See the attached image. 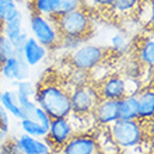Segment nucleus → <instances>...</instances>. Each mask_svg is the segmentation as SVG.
<instances>
[{"label":"nucleus","mask_w":154,"mask_h":154,"mask_svg":"<svg viewBox=\"0 0 154 154\" xmlns=\"http://www.w3.org/2000/svg\"><path fill=\"white\" fill-rule=\"evenodd\" d=\"M34 101L52 118H69L72 115L70 85L59 81L42 80L34 94Z\"/></svg>","instance_id":"f257e3e1"},{"label":"nucleus","mask_w":154,"mask_h":154,"mask_svg":"<svg viewBox=\"0 0 154 154\" xmlns=\"http://www.w3.org/2000/svg\"><path fill=\"white\" fill-rule=\"evenodd\" d=\"M108 136L116 147L122 150H129L142 146L147 132L144 130V125L140 119H116L108 125Z\"/></svg>","instance_id":"f03ea898"},{"label":"nucleus","mask_w":154,"mask_h":154,"mask_svg":"<svg viewBox=\"0 0 154 154\" xmlns=\"http://www.w3.org/2000/svg\"><path fill=\"white\" fill-rule=\"evenodd\" d=\"M52 20L60 35H76L87 39L91 34V18L83 7L53 17Z\"/></svg>","instance_id":"7ed1b4c3"},{"label":"nucleus","mask_w":154,"mask_h":154,"mask_svg":"<svg viewBox=\"0 0 154 154\" xmlns=\"http://www.w3.org/2000/svg\"><path fill=\"white\" fill-rule=\"evenodd\" d=\"M29 28L34 38L46 49L57 48L60 44L62 35L57 31L53 20L49 17L32 13L29 18Z\"/></svg>","instance_id":"20e7f679"},{"label":"nucleus","mask_w":154,"mask_h":154,"mask_svg":"<svg viewBox=\"0 0 154 154\" xmlns=\"http://www.w3.org/2000/svg\"><path fill=\"white\" fill-rule=\"evenodd\" d=\"M106 52H108V49L102 48L100 45L83 44L80 48L73 51V53L70 55V65L74 69L91 72L105 60Z\"/></svg>","instance_id":"39448f33"},{"label":"nucleus","mask_w":154,"mask_h":154,"mask_svg":"<svg viewBox=\"0 0 154 154\" xmlns=\"http://www.w3.org/2000/svg\"><path fill=\"white\" fill-rule=\"evenodd\" d=\"M100 100L101 98L97 91V87H94L91 83L73 87V90L70 91L72 114L79 115V116L91 114Z\"/></svg>","instance_id":"423d86ee"},{"label":"nucleus","mask_w":154,"mask_h":154,"mask_svg":"<svg viewBox=\"0 0 154 154\" xmlns=\"http://www.w3.org/2000/svg\"><path fill=\"white\" fill-rule=\"evenodd\" d=\"M73 125L69 118H53L44 140L52 149V153L56 154V151L73 136Z\"/></svg>","instance_id":"0eeeda50"},{"label":"nucleus","mask_w":154,"mask_h":154,"mask_svg":"<svg viewBox=\"0 0 154 154\" xmlns=\"http://www.w3.org/2000/svg\"><path fill=\"white\" fill-rule=\"evenodd\" d=\"M56 154H101L100 143L93 134H76L56 151Z\"/></svg>","instance_id":"6e6552de"},{"label":"nucleus","mask_w":154,"mask_h":154,"mask_svg":"<svg viewBox=\"0 0 154 154\" xmlns=\"http://www.w3.org/2000/svg\"><path fill=\"white\" fill-rule=\"evenodd\" d=\"M97 91L100 98L104 100H121L128 95V77L122 74H111L102 79Z\"/></svg>","instance_id":"1a4fd4ad"},{"label":"nucleus","mask_w":154,"mask_h":154,"mask_svg":"<svg viewBox=\"0 0 154 154\" xmlns=\"http://www.w3.org/2000/svg\"><path fill=\"white\" fill-rule=\"evenodd\" d=\"M0 74L7 80H28L29 66L24 60L23 55H13L0 65Z\"/></svg>","instance_id":"9d476101"},{"label":"nucleus","mask_w":154,"mask_h":154,"mask_svg":"<svg viewBox=\"0 0 154 154\" xmlns=\"http://www.w3.org/2000/svg\"><path fill=\"white\" fill-rule=\"evenodd\" d=\"M118 101L119 100H104L101 98L91 114L98 125L108 126L109 123L115 122L119 118L118 114Z\"/></svg>","instance_id":"9b49d317"},{"label":"nucleus","mask_w":154,"mask_h":154,"mask_svg":"<svg viewBox=\"0 0 154 154\" xmlns=\"http://www.w3.org/2000/svg\"><path fill=\"white\" fill-rule=\"evenodd\" d=\"M48 55V49L42 46L34 37H28L25 41L24 46H23V57L27 62V65L31 66H37L41 62L44 60Z\"/></svg>","instance_id":"f8f14e48"},{"label":"nucleus","mask_w":154,"mask_h":154,"mask_svg":"<svg viewBox=\"0 0 154 154\" xmlns=\"http://www.w3.org/2000/svg\"><path fill=\"white\" fill-rule=\"evenodd\" d=\"M137 119L151 121L154 115V93L151 87L140 90L137 94Z\"/></svg>","instance_id":"ddd939ff"},{"label":"nucleus","mask_w":154,"mask_h":154,"mask_svg":"<svg viewBox=\"0 0 154 154\" xmlns=\"http://www.w3.org/2000/svg\"><path fill=\"white\" fill-rule=\"evenodd\" d=\"M17 142L24 154H53L52 149L45 143L44 139H37L28 134H20Z\"/></svg>","instance_id":"4468645a"},{"label":"nucleus","mask_w":154,"mask_h":154,"mask_svg":"<svg viewBox=\"0 0 154 154\" xmlns=\"http://www.w3.org/2000/svg\"><path fill=\"white\" fill-rule=\"evenodd\" d=\"M118 119L123 121H132L137 119V97L136 94L133 95H125L118 101Z\"/></svg>","instance_id":"2eb2a0df"},{"label":"nucleus","mask_w":154,"mask_h":154,"mask_svg":"<svg viewBox=\"0 0 154 154\" xmlns=\"http://www.w3.org/2000/svg\"><path fill=\"white\" fill-rule=\"evenodd\" d=\"M143 0H114L111 4L109 10L116 17H130L132 14H136L140 7V3Z\"/></svg>","instance_id":"dca6fc26"},{"label":"nucleus","mask_w":154,"mask_h":154,"mask_svg":"<svg viewBox=\"0 0 154 154\" xmlns=\"http://www.w3.org/2000/svg\"><path fill=\"white\" fill-rule=\"evenodd\" d=\"M3 23V34L10 41H14L21 32H23V13L17 10L10 18Z\"/></svg>","instance_id":"f3484780"},{"label":"nucleus","mask_w":154,"mask_h":154,"mask_svg":"<svg viewBox=\"0 0 154 154\" xmlns=\"http://www.w3.org/2000/svg\"><path fill=\"white\" fill-rule=\"evenodd\" d=\"M137 62L142 63L147 69H153L154 65V41L151 37H147L137 46Z\"/></svg>","instance_id":"a211bd4d"},{"label":"nucleus","mask_w":154,"mask_h":154,"mask_svg":"<svg viewBox=\"0 0 154 154\" xmlns=\"http://www.w3.org/2000/svg\"><path fill=\"white\" fill-rule=\"evenodd\" d=\"M32 8L37 14L53 18L59 16V0H32Z\"/></svg>","instance_id":"6ab92c4d"},{"label":"nucleus","mask_w":154,"mask_h":154,"mask_svg":"<svg viewBox=\"0 0 154 154\" xmlns=\"http://www.w3.org/2000/svg\"><path fill=\"white\" fill-rule=\"evenodd\" d=\"M0 105L7 111L8 114H11L14 118L20 119V104H18V98H17L16 91H2L0 93Z\"/></svg>","instance_id":"aec40b11"},{"label":"nucleus","mask_w":154,"mask_h":154,"mask_svg":"<svg viewBox=\"0 0 154 154\" xmlns=\"http://www.w3.org/2000/svg\"><path fill=\"white\" fill-rule=\"evenodd\" d=\"M14 85H16V88H17L16 94H17V98H18V104L20 102L29 101L34 97V94H35V85L28 80L14 81Z\"/></svg>","instance_id":"412c9836"},{"label":"nucleus","mask_w":154,"mask_h":154,"mask_svg":"<svg viewBox=\"0 0 154 154\" xmlns=\"http://www.w3.org/2000/svg\"><path fill=\"white\" fill-rule=\"evenodd\" d=\"M21 129L25 134L32 136L37 139H44L48 134V130L44 129L41 125H38L37 122L28 121V119H21Z\"/></svg>","instance_id":"4be33fe9"},{"label":"nucleus","mask_w":154,"mask_h":154,"mask_svg":"<svg viewBox=\"0 0 154 154\" xmlns=\"http://www.w3.org/2000/svg\"><path fill=\"white\" fill-rule=\"evenodd\" d=\"M13 55H14L13 42L2 32L0 34V65L4 63V60L8 59V57H11Z\"/></svg>","instance_id":"5701e85b"},{"label":"nucleus","mask_w":154,"mask_h":154,"mask_svg":"<svg viewBox=\"0 0 154 154\" xmlns=\"http://www.w3.org/2000/svg\"><path fill=\"white\" fill-rule=\"evenodd\" d=\"M90 83V72L87 70L74 69L69 77V85L72 87H79V85H84Z\"/></svg>","instance_id":"b1692460"},{"label":"nucleus","mask_w":154,"mask_h":154,"mask_svg":"<svg viewBox=\"0 0 154 154\" xmlns=\"http://www.w3.org/2000/svg\"><path fill=\"white\" fill-rule=\"evenodd\" d=\"M85 38L83 37H76V35H62L60 38V44L59 46L65 49H69V51H76L77 48H80L81 45L85 42Z\"/></svg>","instance_id":"393cba45"},{"label":"nucleus","mask_w":154,"mask_h":154,"mask_svg":"<svg viewBox=\"0 0 154 154\" xmlns=\"http://www.w3.org/2000/svg\"><path fill=\"white\" fill-rule=\"evenodd\" d=\"M17 8L16 0H0V21H6L14 14Z\"/></svg>","instance_id":"a878e982"},{"label":"nucleus","mask_w":154,"mask_h":154,"mask_svg":"<svg viewBox=\"0 0 154 154\" xmlns=\"http://www.w3.org/2000/svg\"><path fill=\"white\" fill-rule=\"evenodd\" d=\"M0 154H24L17 139H6L0 143Z\"/></svg>","instance_id":"bb28decb"},{"label":"nucleus","mask_w":154,"mask_h":154,"mask_svg":"<svg viewBox=\"0 0 154 154\" xmlns=\"http://www.w3.org/2000/svg\"><path fill=\"white\" fill-rule=\"evenodd\" d=\"M31 121L37 122L38 125H41L44 129L48 130L49 126H51V121H52V118L49 116V115L46 114V112H45L39 105H37V108H35V111H34V115H32V119H31Z\"/></svg>","instance_id":"cd10ccee"},{"label":"nucleus","mask_w":154,"mask_h":154,"mask_svg":"<svg viewBox=\"0 0 154 154\" xmlns=\"http://www.w3.org/2000/svg\"><path fill=\"white\" fill-rule=\"evenodd\" d=\"M84 2L85 0H59V16L84 7Z\"/></svg>","instance_id":"c85d7f7f"},{"label":"nucleus","mask_w":154,"mask_h":154,"mask_svg":"<svg viewBox=\"0 0 154 154\" xmlns=\"http://www.w3.org/2000/svg\"><path fill=\"white\" fill-rule=\"evenodd\" d=\"M111 46L116 53H123L128 51V41L122 34H115L111 39Z\"/></svg>","instance_id":"c756f323"},{"label":"nucleus","mask_w":154,"mask_h":154,"mask_svg":"<svg viewBox=\"0 0 154 154\" xmlns=\"http://www.w3.org/2000/svg\"><path fill=\"white\" fill-rule=\"evenodd\" d=\"M8 126H10V121H8V112L0 105V129L8 133Z\"/></svg>","instance_id":"7c9ffc66"},{"label":"nucleus","mask_w":154,"mask_h":154,"mask_svg":"<svg viewBox=\"0 0 154 154\" xmlns=\"http://www.w3.org/2000/svg\"><path fill=\"white\" fill-rule=\"evenodd\" d=\"M114 0H93V4L100 8H109Z\"/></svg>","instance_id":"2f4dec72"},{"label":"nucleus","mask_w":154,"mask_h":154,"mask_svg":"<svg viewBox=\"0 0 154 154\" xmlns=\"http://www.w3.org/2000/svg\"><path fill=\"white\" fill-rule=\"evenodd\" d=\"M6 139H7V132H4V130L0 129V143H3Z\"/></svg>","instance_id":"473e14b6"}]
</instances>
